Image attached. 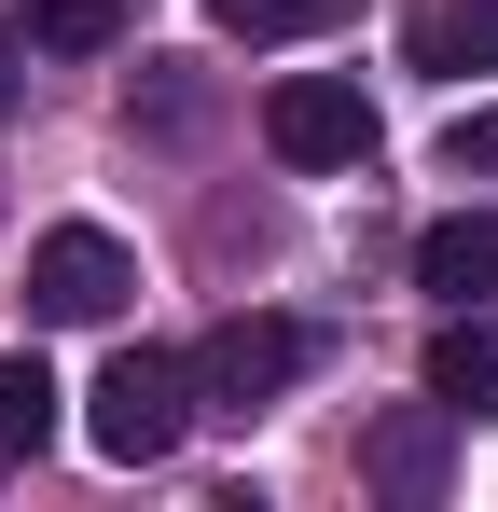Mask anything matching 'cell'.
Wrapping results in <instances>:
<instances>
[{"label":"cell","instance_id":"6da1fadb","mask_svg":"<svg viewBox=\"0 0 498 512\" xmlns=\"http://www.w3.org/2000/svg\"><path fill=\"white\" fill-rule=\"evenodd\" d=\"M180 429H194V360H180V346H125V360L97 374V402H83V443H97L111 471L180 457Z\"/></svg>","mask_w":498,"mask_h":512},{"label":"cell","instance_id":"7a4b0ae2","mask_svg":"<svg viewBox=\"0 0 498 512\" xmlns=\"http://www.w3.org/2000/svg\"><path fill=\"white\" fill-rule=\"evenodd\" d=\"M305 360H319V333L305 319H222V333L194 346V416H263L277 388H305Z\"/></svg>","mask_w":498,"mask_h":512},{"label":"cell","instance_id":"3957f363","mask_svg":"<svg viewBox=\"0 0 498 512\" xmlns=\"http://www.w3.org/2000/svg\"><path fill=\"white\" fill-rule=\"evenodd\" d=\"M125 291H139V263H125V236H97V222H56V236L28 250V319H56V333L111 319Z\"/></svg>","mask_w":498,"mask_h":512},{"label":"cell","instance_id":"277c9868","mask_svg":"<svg viewBox=\"0 0 498 512\" xmlns=\"http://www.w3.org/2000/svg\"><path fill=\"white\" fill-rule=\"evenodd\" d=\"M263 153H277V167H360V153H374V111H360V84L291 70V84L263 97Z\"/></svg>","mask_w":498,"mask_h":512},{"label":"cell","instance_id":"5b68a950","mask_svg":"<svg viewBox=\"0 0 498 512\" xmlns=\"http://www.w3.org/2000/svg\"><path fill=\"white\" fill-rule=\"evenodd\" d=\"M429 402L457 429L498 416V305H443V333H429Z\"/></svg>","mask_w":498,"mask_h":512},{"label":"cell","instance_id":"8992f818","mask_svg":"<svg viewBox=\"0 0 498 512\" xmlns=\"http://www.w3.org/2000/svg\"><path fill=\"white\" fill-rule=\"evenodd\" d=\"M402 70H429V84L498 70V0H415L402 14Z\"/></svg>","mask_w":498,"mask_h":512},{"label":"cell","instance_id":"52a82bcc","mask_svg":"<svg viewBox=\"0 0 498 512\" xmlns=\"http://www.w3.org/2000/svg\"><path fill=\"white\" fill-rule=\"evenodd\" d=\"M443 443H457V416H443V402H402V416H374L360 471H374L388 499H443Z\"/></svg>","mask_w":498,"mask_h":512},{"label":"cell","instance_id":"ba28073f","mask_svg":"<svg viewBox=\"0 0 498 512\" xmlns=\"http://www.w3.org/2000/svg\"><path fill=\"white\" fill-rule=\"evenodd\" d=\"M415 291H443V305H498V208L429 222V236H415Z\"/></svg>","mask_w":498,"mask_h":512},{"label":"cell","instance_id":"9c48e42d","mask_svg":"<svg viewBox=\"0 0 498 512\" xmlns=\"http://www.w3.org/2000/svg\"><path fill=\"white\" fill-rule=\"evenodd\" d=\"M56 443V374H42V346H0V471H28Z\"/></svg>","mask_w":498,"mask_h":512},{"label":"cell","instance_id":"30bf717a","mask_svg":"<svg viewBox=\"0 0 498 512\" xmlns=\"http://www.w3.org/2000/svg\"><path fill=\"white\" fill-rule=\"evenodd\" d=\"M208 28L249 42V56H277V42H332V28H346V0H222Z\"/></svg>","mask_w":498,"mask_h":512},{"label":"cell","instance_id":"8fae6325","mask_svg":"<svg viewBox=\"0 0 498 512\" xmlns=\"http://www.w3.org/2000/svg\"><path fill=\"white\" fill-rule=\"evenodd\" d=\"M28 42L42 56H111L125 42V0H28Z\"/></svg>","mask_w":498,"mask_h":512},{"label":"cell","instance_id":"7c38bea8","mask_svg":"<svg viewBox=\"0 0 498 512\" xmlns=\"http://www.w3.org/2000/svg\"><path fill=\"white\" fill-rule=\"evenodd\" d=\"M443 167H457V180H498V111H457V125H443Z\"/></svg>","mask_w":498,"mask_h":512},{"label":"cell","instance_id":"4fadbf2b","mask_svg":"<svg viewBox=\"0 0 498 512\" xmlns=\"http://www.w3.org/2000/svg\"><path fill=\"white\" fill-rule=\"evenodd\" d=\"M14 56H28V28H0V125H14V97H28V70H14Z\"/></svg>","mask_w":498,"mask_h":512}]
</instances>
